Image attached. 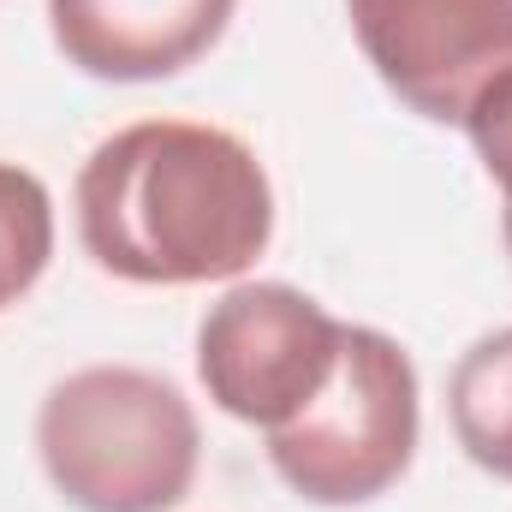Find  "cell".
Masks as SVG:
<instances>
[{
	"instance_id": "cell-1",
	"label": "cell",
	"mask_w": 512,
	"mask_h": 512,
	"mask_svg": "<svg viewBox=\"0 0 512 512\" xmlns=\"http://www.w3.org/2000/svg\"><path fill=\"white\" fill-rule=\"evenodd\" d=\"M78 239L131 286H209L274 239V191L245 137L197 120H137L78 173Z\"/></svg>"
},
{
	"instance_id": "cell-7",
	"label": "cell",
	"mask_w": 512,
	"mask_h": 512,
	"mask_svg": "<svg viewBox=\"0 0 512 512\" xmlns=\"http://www.w3.org/2000/svg\"><path fill=\"white\" fill-rule=\"evenodd\" d=\"M447 411H453V435L471 453V465L512 483V328L483 334L459 358Z\"/></svg>"
},
{
	"instance_id": "cell-4",
	"label": "cell",
	"mask_w": 512,
	"mask_h": 512,
	"mask_svg": "<svg viewBox=\"0 0 512 512\" xmlns=\"http://www.w3.org/2000/svg\"><path fill=\"white\" fill-rule=\"evenodd\" d=\"M346 322L286 280H245L209 304L197 328V376L209 399L256 429L292 423L340 364Z\"/></svg>"
},
{
	"instance_id": "cell-5",
	"label": "cell",
	"mask_w": 512,
	"mask_h": 512,
	"mask_svg": "<svg viewBox=\"0 0 512 512\" xmlns=\"http://www.w3.org/2000/svg\"><path fill=\"white\" fill-rule=\"evenodd\" d=\"M346 12L376 78L435 126H465L512 72V0H346Z\"/></svg>"
},
{
	"instance_id": "cell-2",
	"label": "cell",
	"mask_w": 512,
	"mask_h": 512,
	"mask_svg": "<svg viewBox=\"0 0 512 512\" xmlns=\"http://www.w3.org/2000/svg\"><path fill=\"white\" fill-rule=\"evenodd\" d=\"M48 483L78 512H167L197 483L203 429L179 387L137 364H90L36 411Z\"/></svg>"
},
{
	"instance_id": "cell-8",
	"label": "cell",
	"mask_w": 512,
	"mask_h": 512,
	"mask_svg": "<svg viewBox=\"0 0 512 512\" xmlns=\"http://www.w3.org/2000/svg\"><path fill=\"white\" fill-rule=\"evenodd\" d=\"M54 256V203L48 185L0 161V310L18 304Z\"/></svg>"
},
{
	"instance_id": "cell-10",
	"label": "cell",
	"mask_w": 512,
	"mask_h": 512,
	"mask_svg": "<svg viewBox=\"0 0 512 512\" xmlns=\"http://www.w3.org/2000/svg\"><path fill=\"white\" fill-rule=\"evenodd\" d=\"M501 233H507V251H512V209L501 215Z\"/></svg>"
},
{
	"instance_id": "cell-6",
	"label": "cell",
	"mask_w": 512,
	"mask_h": 512,
	"mask_svg": "<svg viewBox=\"0 0 512 512\" xmlns=\"http://www.w3.org/2000/svg\"><path fill=\"white\" fill-rule=\"evenodd\" d=\"M239 0H48L54 48L108 84H155L197 66Z\"/></svg>"
},
{
	"instance_id": "cell-9",
	"label": "cell",
	"mask_w": 512,
	"mask_h": 512,
	"mask_svg": "<svg viewBox=\"0 0 512 512\" xmlns=\"http://www.w3.org/2000/svg\"><path fill=\"white\" fill-rule=\"evenodd\" d=\"M465 131H471L477 161L489 167V179L501 185V197H507V209H512V72H501V78L471 102Z\"/></svg>"
},
{
	"instance_id": "cell-3",
	"label": "cell",
	"mask_w": 512,
	"mask_h": 512,
	"mask_svg": "<svg viewBox=\"0 0 512 512\" xmlns=\"http://www.w3.org/2000/svg\"><path fill=\"white\" fill-rule=\"evenodd\" d=\"M417 453V370L382 328H352L328 387L280 429L268 459L280 483L316 507H364L387 495Z\"/></svg>"
}]
</instances>
